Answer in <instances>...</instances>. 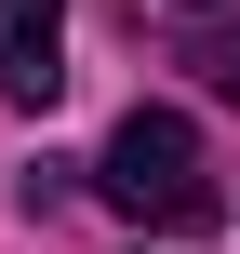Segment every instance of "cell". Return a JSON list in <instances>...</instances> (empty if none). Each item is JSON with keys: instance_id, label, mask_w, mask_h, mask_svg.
Wrapping results in <instances>:
<instances>
[{"instance_id": "obj_3", "label": "cell", "mask_w": 240, "mask_h": 254, "mask_svg": "<svg viewBox=\"0 0 240 254\" xmlns=\"http://www.w3.org/2000/svg\"><path fill=\"white\" fill-rule=\"evenodd\" d=\"M187 67H200V80L240 107V27H200V40H187Z\"/></svg>"}, {"instance_id": "obj_2", "label": "cell", "mask_w": 240, "mask_h": 254, "mask_svg": "<svg viewBox=\"0 0 240 254\" xmlns=\"http://www.w3.org/2000/svg\"><path fill=\"white\" fill-rule=\"evenodd\" d=\"M0 94L13 107L67 94V0H0Z\"/></svg>"}, {"instance_id": "obj_1", "label": "cell", "mask_w": 240, "mask_h": 254, "mask_svg": "<svg viewBox=\"0 0 240 254\" xmlns=\"http://www.w3.org/2000/svg\"><path fill=\"white\" fill-rule=\"evenodd\" d=\"M94 188H107L134 228H160V241H200V228L227 214V188H214V147H200V121H187V107H134V121L107 134Z\"/></svg>"}, {"instance_id": "obj_4", "label": "cell", "mask_w": 240, "mask_h": 254, "mask_svg": "<svg viewBox=\"0 0 240 254\" xmlns=\"http://www.w3.org/2000/svg\"><path fill=\"white\" fill-rule=\"evenodd\" d=\"M187 13H214V0H187Z\"/></svg>"}]
</instances>
